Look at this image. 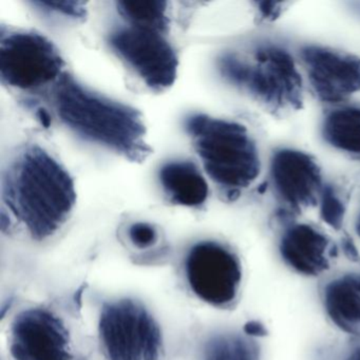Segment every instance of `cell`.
Returning a JSON list of instances; mask_svg holds the SVG:
<instances>
[{
    "mask_svg": "<svg viewBox=\"0 0 360 360\" xmlns=\"http://www.w3.org/2000/svg\"><path fill=\"white\" fill-rule=\"evenodd\" d=\"M314 92L322 102L336 104L360 91V58L320 46L300 51Z\"/></svg>",
    "mask_w": 360,
    "mask_h": 360,
    "instance_id": "cell-10",
    "label": "cell"
},
{
    "mask_svg": "<svg viewBox=\"0 0 360 360\" xmlns=\"http://www.w3.org/2000/svg\"><path fill=\"white\" fill-rule=\"evenodd\" d=\"M185 129L206 174L227 193H238L257 180L260 155L245 126L200 113L186 120Z\"/></svg>",
    "mask_w": 360,
    "mask_h": 360,
    "instance_id": "cell-3",
    "label": "cell"
},
{
    "mask_svg": "<svg viewBox=\"0 0 360 360\" xmlns=\"http://www.w3.org/2000/svg\"><path fill=\"white\" fill-rule=\"evenodd\" d=\"M258 8L261 16L266 20H276L282 12V4L258 3Z\"/></svg>",
    "mask_w": 360,
    "mask_h": 360,
    "instance_id": "cell-21",
    "label": "cell"
},
{
    "mask_svg": "<svg viewBox=\"0 0 360 360\" xmlns=\"http://www.w3.org/2000/svg\"><path fill=\"white\" fill-rule=\"evenodd\" d=\"M53 101L60 122L83 140L136 163H143L153 153L138 109L90 89L68 72L56 82Z\"/></svg>",
    "mask_w": 360,
    "mask_h": 360,
    "instance_id": "cell-2",
    "label": "cell"
},
{
    "mask_svg": "<svg viewBox=\"0 0 360 360\" xmlns=\"http://www.w3.org/2000/svg\"><path fill=\"white\" fill-rule=\"evenodd\" d=\"M14 360H69L70 340L62 320L44 309H30L16 316L12 324Z\"/></svg>",
    "mask_w": 360,
    "mask_h": 360,
    "instance_id": "cell-9",
    "label": "cell"
},
{
    "mask_svg": "<svg viewBox=\"0 0 360 360\" xmlns=\"http://www.w3.org/2000/svg\"><path fill=\"white\" fill-rule=\"evenodd\" d=\"M279 252L283 262L295 273L318 277L330 269L337 248L330 238L317 227L296 223L282 233Z\"/></svg>",
    "mask_w": 360,
    "mask_h": 360,
    "instance_id": "cell-12",
    "label": "cell"
},
{
    "mask_svg": "<svg viewBox=\"0 0 360 360\" xmlns=\"http://www.w3.org/2000/svg\"><path fill=\"white\" fill-rule=\"evenodd\" d=\"M320 217L332 229L339 231L345 222L347 206L332 185H324L319 198Z\"/></svg>",
    "mask_w": 360,
    "mask_h": 360,
    "instance_id": "cell-18",
    "label": "cell"
},
{
    "mask_svg": "<svg viewBox=\"0 0 360 360\" xmlns=\"http://www.w3.org/2000/svg\"><path fill=\"white\" fill-rule=\"evenodd\" d=\"M355 231L356 233L358 235V237L360 238V212L359 214H358L357 219H356Z\"/></svg>",
    "mask_w": 360,
    "mask_h": 360,
    "instance_id": "cell-25",
    "label": "cell"
},
{
    "mask_svg": "<svg viewBox=\"0 0 360 360\" xmlns=\"http://www.w3.org/2000/svg\"><path fill=\"white\" fill-rule=\"evenodd\" d=\"M130 239L138 248H145L153 245L158 240V233L153 225L136 223L129 229Z\"/></svg>",
    "mask_w": 360,
    "mask_h": 360,
    "instance_id": "cell-20",
    "label": "cell"
},
{
    "mask_svg": "<svg viewBox=\"0 0 360 360\" xmlns=\"http://www.w3.org/2000/svg\"><path fill=\"white\" fill-rule=\"evenodd\" d=\"M271 178L281 201L296 212L317 205L324 186L316 160L296 149L274 153Z\"/></svg>",
    "mask_w": 360,
    "mask_h": 360,
    "instance_id": "cell-11",
    "label": "cell"
},
{
    "mask_svg": "<svg viewBox=\"0 0 360 360\" xmlns=\"http://www.w3.org/2000/svg\"><path fill=\"white\" fill-rule=\"evenodd\" d=\"M185 274L204 302L226 309L237 301L243 271L239 257L227 246L214 241L195 244L187 255Z\"/></svg>",
    "mask_w": 360,
    "mask_h": 360,
    "instance_id": "cell-7",
    "label": "cell"
},
{
    "mask_svg": "<svg viewBox=\"0 0 360 360\" xmlns=\"http://www.w3.org/2000/svg\"><path fill=\"white\" fill-rule=\"evenodd\" d=\"M3 199L29 233L44 240L68 220L77 191L66 168L45 149L32 145L4 172Z\"/></svg>",
    "mask_w": 360,
    "mask_h": 360,
    "instance_id": "cell-1",
    "label": "cell"
},
{
    "mask_svg": "<svg viewBox=\"0 0 360 360\" xmlns=\"http://www.w3.org/2000/svg\"><path fill=\"white\" fill-rule=\"evenodd\" d=\"M323 140L333 148L360 158V107L334 109L322 123Z\"/></svg>",
    "mask_w": 360,
    "mask_h": 360,
    "instance_id": "cell-15",
    "label": "cell"
},
{
    "mask_svg": "<svg viewBox=\"0 0 360 360\" xmlns=\"http://www.w3.org/2000/svg\"><path fill=\"white\" fill-rule=\"evenodd\" d=\"M64 58L53 41L32 30H6L0 34V77L6 85L34 91L64 75Z\"/></svg>",
    "mask_w": 360,
    "mask_h": 360,
    "instance_id": "cell-4",
    "label": "cell"
},
{
    "mask_svg": "<svg viewBox=\"0 0 360 360\" xmlns=\"http://www.w3.org/2000/svg\"><path fill=\"white\" fill-rule=\"evenodd\" d=\"M120 15L132 26L153 29L168 34L170 20L167 1L142 0V1H117Z\"/></svg>",
    "mask_w": 360,
    "mask_h": 360,
    "instance_id": "cell-16",
    "label": "cell"
},
{
    "mask_svg": "<svg viewBox=\"0 0 360 360\" xmlns=\"http://www.w3.org/2000/svg\"><path fill=\"white\" fill-rule=\"evenodd\" d=\"M160 181L170 201L176 205L200 207L210 193L205 178L193 162L165 164L160 170Z\"/></svg>",
    "mask_w": 360,
    "mask_h": 360,
    "instance_id": "cell-14",
    "label": "cell"
},
{
    "mask_svg": "<svg viewBox=\"0 0 360 360\" xmlns=\"http://www.w3.org/2000/svg\"><path fill=\"white\" fill-rule=\"evenodd\" d=\"M347 360H360V347L356 349L355 351L347 358Z\"/></svg>",
    "mask_w": 360,
    "mask_h": 360,
    "instance_id": "cell-24",
    "label": "cell"
},
{
    "mask_svg": "<svg viewBox=\"0 0 360 360\" xmlns=\"http://www.w3.org/2000/svg\"><path fill=\"white\" fill-rule=\"evenodd\" d=\"M244 333L248 336L257 338V337H263L266 335V328L263 324L258 321H250L244 326Z\"/></svg>",
    "mask_w": 360,
    "mask_h": 360,
    "instance_id": "cell-22",
    "label": "cell"
},
{
    "mask_svg": "<svg viewBox=\"0 0 360 360\" xmlns=\"http://www.w3.org/2000/svg\"><path fill=\"white\" fill-rule=\"evenodd\" d=\"M39 117L41 119V124H43L45 127H49L51 120H50L49 115H48L44 109H41V110L39 111Z\"/></svg>",
    "mask_w": 360,
    "mask_h": 360,
    "instance_id": "cell-23",
    "label": "cell"
},
{
    "mask_svg": "<svg viewBox=\"0 0 360 360\" xmlns=\"http://www.w3.org/2000/svg\"><path fill=\"white\" fill-rule=\"evenodd\" d=\"M242 89L276 110L299 109L303 102L302 77L292 56L278 46H263L245 62Z\"/></svg>",
    "mask_w": 360,
    "mask_h": 360,
    "instance_id": "cell-8",
    "label": "cell"
},
{
    "mask_svg": "<svg viewBox=\"0 0 360 360\" xmlns=\"http://www.w3.org/2000/svg\"><path fill=\"white\" fill-rule=\"evenodd\" d=\"M107 44L153 91H164L176 82L178 54L168 41L167 34L126 25L112 31Z\"/></svg>",
    "mask_w": 360,
    "mask_h": 360,
    "instance_id": "cell-6",
    "label": "cell"
},
{
    "mask_svg": "<svg viewBox=\"0 0 360 360\" xmlns=\"http://www.w3.org/2000/svg\"><path fill=\"white\" fill-rule=\"evenodd\" d=\"M328 319L341 332L360 338V273H345L328 281L322 290Z\"/></svg>",
    "mask_w": 360,
    "mask_h": 360,
    "instance_id": "cell-13",
    "label": "cell"
},
{
    "mask_svg": "<svg viewBox=\"0 0 360 360\" xmlns=\"http://www.w3.org/2000/svg\"><path fill=\"white\" fill-rule=\"evenodd\" d=\"M33 5L41 11L62 14L67 18H84L87 15L86 4L82 1H34Z\"/></svg>",
    "mask_w": 360,
    "mask_h": 360,
    "instance_id": "cell-19",
    "label": "cell"
},
{
    "mask_svg": "<svg viewBox=\"0 0 360 360\" xmlns=\"http://www.w3.org/2000/svg\"><path fill=\"white\" fill-rule=\"evenodd\" d=\"M261 347L246 334H222L206 345L204 360H261Z\"/></svg>",
    "mask_w": 360,
    "mask_h": 360,
    "instance_id": "cell-17",
    "label": "cell"
},
{
    "mask_svg": "<svg viewBox=\"0 0 360 360\" xmlns=\"http://www.w3.org/2000/svg\"><path fill=\"white\" fill-rule=\"evenodd\" d=\"M98 334L108 360H159L163 349L159 324L142 304L130 299L103 307Z\"/></svg>",
    "mask_w": 360,
    "mask_h": 360,
    "instance_id": "cell-5",
    "label": "cell"
}]
</instances>
